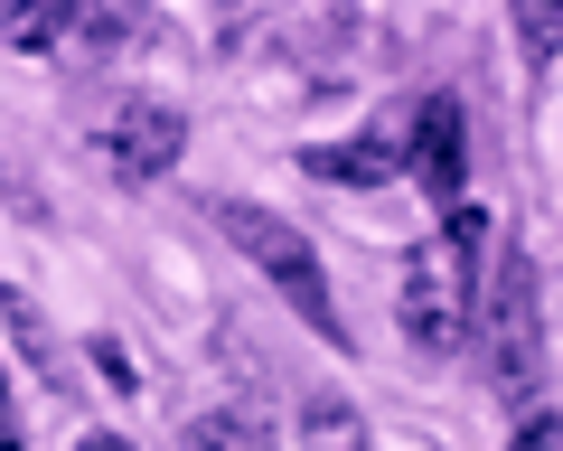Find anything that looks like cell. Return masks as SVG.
<instances>
[{"label": "cell", "instance_id": "1", "mask_svg": "<svg viewBox=\"0 0 563 451\" xmlns=\"http://www.w3.org/2000/svg\"><path fill=\"white\" fill-rule=\"evenodd\" d=\"M479 264H488V217H479V207H442V217L413 235L395 320H404V339H413L422 358H461L470 349V320H479Z\"/></svg>", "mask_w": 563, "mask_h": 451}, {"label": "cell", "instance_id": "2", "mask_svg": "<svg viewBox=\"0 0 563 451\" xmlns=\"http://www.w3.org/2000/svg\"><path fill=\"white\" fill-rule=\"evenodd\" d=\"M0 38L29 47V57H66V66H122L161 38V10L151 0H10Z\"/></svg>", "mask_w": 563, "mask_h": 451}, {"label": "cell", "instance_id": "3", "mask_svg": "<svg viewBox=\"0 0 563 451\" xmlns=\"http://www.w3.org/2000/svg\"><path fill=\"white\" fill-rule=\"evenodd\" d=\"M470 349H479L488 386L507 395V405H526L544 376V310H536V264H526L517 245L498 254V273L479 283V320H470Z\"/></svg>", "mask_w": 563, "mask_h": 451}, {"label": "cell", "instance_id": "4", "mask_svg": "<svg viewBox=\"0 0 563 451\" xmlns=\"http://www.w3.org/2000/svg\"><path fill=\"white\" fill-rule=\"evenodd\" d=\"M217 226H225V245L244 254V264L263 273V283L291 301V320H310L329 339V349H347V329H339V310H329V273H320V245H310L291 217H273V207H217Z\"/></svg>", "mask_w": 563, "mask_h": 451}, {"label": "cell", "instance_id": "5", "mask_svg": "<svg viewBox=\"0 0 563 451\" xmlns=\"http://www.w3.org/2000/svg\"><path fill=\"white\" fill-rule=\"evenodd\" d=\"M95 151H103L113 179H169L179 151H188V113L161 103V95H122V103L95 113Z\"/></svg>", "mask_w": 563, "mask_h": 451}, {"label": "cell", "instance_id": "6", "mask_svg": "<svg viewBox=\"0 0 563 451\" xmlns=\"http://www.w3.org/2000/svg\"><path fill=\"white\" fill-rule=\"evenodd\" d=\"M404 169L422 179V198H442V207L470 188V123H461V95H422L413 142H404Z\"/></svg>", "mask_w": 563, "mask_h": 451}, {"label": "cell", "instance_id": "7", "mask_svg": "<svg viewBox=\"0 0 563 451\" xmlns=\"http://www.w3.org/2000/svg\"><path fill=\"white\" fill-rule=\"evenodd\" d=\"M301 169H310V179H329V188H395L404 179V142H395V132L320 142V151H301Z\"/></svg>", "mask_w": 563, "mask_h": 451}, {"label": "cell", "instance_id": "8", "mask_svg": "<svg viewBox=\"0 0 563 451\" xmlns=\"http://www.w3.org/2000/svg\"><path fill=\"white\" fill-rule=\"evenodd\" d=\"M301 442L310 451H366V414L347 395H310L301 405Z\"/></svg>", "mask_w": 563, "mask_h": 451}, {"label": "cell", "instance_id": "9", "mask_svg": "<svg viewBox=\"0 0 563 451\" xmlns=\"http://www.w3.org/2000/svg\"><path fill=\"white\" fill-rule=\"evenodd\" d=\"M188 451H273V442H263V414L254 405H217V414L188 424Z\"/></svg>", "mask_w": 563, "mask_h": 451}, {"label": "cell", "instance_id": "10", "mask_svg": "<svg viewBox=\"0 0 563 451\" xmlns=\"http://www.w3.org/2000/svg\"><path fill=\"white\" fill-rule=\"evenodd\" d=\"M507 20H517L526 66H554V47H563V0H507Z\"/></svg>", "mask_w": 563, "mask_h": 451}, {"label": "cell", "instance_id": "11", "mask_svg": "<svg viewBox=\"0 0 563 451\" xmlns=\"http://www.w3.org/2000/svg\"><path fill=\"white\" fill-rule=\"evenodd\" d=\"M0 320L20 329V349L38 358V367H57V339H47V320H38V301H29V292H0Z\"/></svg>", "mask_w": 563, "mask_h": 451}, {"label": "cell", "instance_id": "12", "mask_svg": "<svg viewBox=\"0 0 563 451\" xmlns=\"http://www.w3.org/2000/svg\"><path fill=\"white\" fill-rule=\"evenodd\" d=\"M507 451H563V414H526Z\"/></svg>", "mask_w": 563, "mask_h": 451}, {"label": "cell", "instance_id": "13", "mask_svg": "<svg viewBox=\"0 0 563 451\" xmlns=\"http://www.w3.org/2000/svg\"><path fill=\"white\" fill-rule=\"evenodd\" d=\"M95 358H103V386H113V395H132V386H141V376H132V358H122V349H113V339H103V349H95Z\"/></svg>", "mask_w": 563, "mask_h": 451}, {"label": "cell", "instance_id": "14", "mask_svg": "<svg viewBox=\"0 0 563 451\" xmlns=\"http://www.w3.org/2000/svg\"><path fill=\"white\" fill-rule=\"evenodd\" d=\"M76 451H132V442H122V432H95V442H76Z\"/></svg>", "mask_w": 563, "mask_h": 451}, {"label": "cell", "instance_id": "15", "mask_svg": "<svg viewBox=\"0 0 563 451\" xmlns=\"http://www.w3.org/2000/svg\"><path fill=\"white\" fill-rule=\"evenodd\" d=\"M0 442H10V376H0Z\"/></svg>", "mask_w": 563, "mask_h": 451}, {"label": "cell", "instance_id": "16", "mask_svg": "<svg viewBox=\"0 0 563 451\" xmlns=\"http://www.w3.org/2000/svg\"><path fill=\"white\" fill-rule=\"evenodd\" d=\"M0 451H20V442H0Z\"/></svg>", "mask_w": 563, "mask_h": 451}]
</instances>
